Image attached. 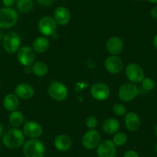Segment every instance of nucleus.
<instances>
[{
  "label": "nucleus",
  "mask_w": 157,
  "mask_h": 157,
  "mask_svg": "<svg viewBox=\"0 0 157 157\" xmlns=\"http://www.w3.org/2000/svg\"><path fill=\"white\" fill-rule=\"evenodd\" d=\"M19 105V99L16 95L8 94L3 99V106L7 111H15Z\"/></svg>",
  "instance_id": "22"
},
{
  "label": "nucleus",
  "mask_w": 157,
  "mask_h": 157,
  "mask_svg": "<svg viewBox=\"0 0 157 157\" xmlns=\"http://www.w3.org/2000/svg\"><path fill=\"white\" fill-rule=\"evenodd\" d=\"M15 95L22 99H29L34 95V89L31 85L22 82L16 86L15 89Z\"/></svg>",
  "instance_id": "16"
},
{
  "label": "nucleus",
  "mask_w": 157,
  "mask_h": 157,
  "mask_svg": "<svg viewBox=\"0 0 157 157\" xmlns=\"http://www.w3.org/2000/svg\"><path fill=\"white\" fill-rule=\"evenodd\" d=\"M25 141V136L23 132L18 128L10 129L4 135L2 143L6 147L14 149L22 146Z\"/></svg>",
  "instance_id": "1"
},
{
  "label": "nucleus",
  "mask_w": 157,
  "mask_h": 157,
  "mask_svg": "<svg viewBox=\"0 0 157 157\" xmlns=\"http://www.w3.org/2000/svg\"><path fill=\"white\" fill-rule=\"evenodd\" d=\"M2 32L1 31V29H0V41H1V40H2Z\"/></svg>",
  "instance_id": "38"
},
{
  "label": "nucleus",
  "mask_w": 157,
  "mask_h": 157,
  "mask_svg": "<svg viewBox=\"0 0 157 157\" xmlns=\"http://www.w3.org/2000/svg\"><path fill=\"white\" fill-rule=\"evenodd\" d=\"M101 140L100 134L96 129H89L82 140V146L87 149H93L98 146Z\"/></svg>",
  "instance_id": "10"
},
{
  "label": "nucleus",
  "mask_w": 157,
  "mask_h": 157,
  "mask_svg": "<svg viewBox=\"0 0 157 157\" xmlns=\"http://www.w3.org/2000/svg\"><path fill=\"white\" fill-rule=\"evenodd\" d=\"M126 75L132 83H140L145 78V72L140 65L130 63L126 68Z\"/></svg>",
  "instance_id": "7"
},
{
  "label": "nucleus",
  "mask_w": 157,
  "mask_h": 157,
  "mask_svg": "<svg viewBox=\"0 0 157 157\" xmlns=\"http://www.w3.org/2000/svg\"><path fill=\"white\" fill-rule=\"evenodd\" d=\"M2 46L6 52L14 54L19 51L21 46V39L16 33H8L2 38Z\"/></svg>",
  "instance_id": "4"
},
{
  "label": "nucleus",
  "mask_w": 157,
  "mask_h": 157,
  "mask_svg": "<svg viewBox=\"0 0 157 157\" xmlns=\"http://www.w3.org/2000/svg\"><path fill=\"white\" fill-rule=\"evenodd\" d=\"M141 83L142 87L146 91H151V90H152L155 88V81L152 78H149V77H145L143 79V81L141 82Z\"/></svg>",
  "instance_id": "27"
},
{
  "label": "nucleus",
  "mask_w": 157,
  "mask_h": 157,
  "mask_svg": "<svg viewBox=\"0 0 157 157\" xmlns=\"http://www.w3.org/2000/svg\"><path fill=\"white\" fill-rule=\"evenodd\" d=\"M147 1L149 2H150V3H157V0H147Z\"/></svg>",
  "instance_id": "36"
},
{
  "label": "nucleus",
  "mask_w": 157,
  "mask_h": 157,
  "mask_svg": "<svg viewBox=\"0 0 157 157\" xmlns=\"http://www.w3.org/2000/svg\"><path fill=\"white\" fill-rule=\"evenodd\" d=\"M106 49L112 56L119 55L123 49V40L117 36L109 38L106 43Z\"/></svg>",
  "instance_id": "15"
},
{
  "label": "nucleus",
  "mask_w": 157,
  "mask_h": 157,
  "mask_svg": "<svg viewBox=\"0 0 157 157\" xmlns=\"http://www.w3.org/2000/svg\"><path fill=\"white\" fill-rule=\"evenodd\" d=\"M54 146L59 151L66 152L69 150L72 146V140L69 136L66 134H61L56 137L54 140Z\"/></svg>",
  "instance_id": "19"
},
{
  "label": "nucleus",
  "mask_w": 157,
  "mask_h": 157,
  "mask_svg": "<svg viewBox=\"0 0 157 157\" xmlns=\"http://www.w3.org/2000/svg\"><path fill=\"white\" fill-rule=\"evenodd\" d=\"M49 40L46 36H40L35 39L33 43V49L37 53H43L49 49Z\"/></svg>",
  "instance_id": "20"
},
{
  "label": "nucleus",
  "mask_w": 157,
  "mask_h": 157,
  "mask_svg": "<svg viewBox=\"0 0 157 157\" xmlns=\"http://www.w3.org/2000/svg\"><path fill=\"white\" fill-rule=\"evenodd\" d=\"M152 44H153L154 48L157 50V34L154 36L153 41H152Z\"/></svg>",
  "instance_id": "34"
},
{
  "label": "nucleus",
  "mask_w": 157,
  "mask_h": 157,
  "mask_svg": "<svg viewBox=\"0 0 157 157\" xmlns=\"http://www.w3.org/2000/svg\"><path fill=\"white\" fill-rule=\"evenodd\" d=\"M23 154L25 157H44V145L39 140L31 139L24 144Z\"/></svg>",
  "instance_id": "3"
},
{
  "label": "nucleus",
  "mask_w": 157,
  "mask_h": 157,
  "mask_svg": "<svg viewBox=\"0 0 157 157\" xmlns=\"http://www.w3.org/2000/svg\"><path fill=\"white\" fill-rule=\"evenodd\" d=\"M85 123L86 127L90 129H94L98 125L97 119L93 116H90L89 117H87Z\"/></svg>",
  "instance_id": "29"
},
{
  "label": "nucleus",
  "mask_w": 157,
  "mask_h": 157,
  "mask_svg": "<svg viewBox=\"0 0 157 157\" xmlns=\"http://www.w3.org/2000/svg\"><path fill=\"white\" fill-rule=\"evenodd\" d=\"M0 149H1V146H0Z\"/></svg>",
  "instance_id": "41"
},
{
  "label": "nucleus",
  "mask_w": 157,
  "mask_h": 157,
  "mask_svg": "<svg viewBox=\"0 0 157 157\" xmlns=\"http://www.w3.org/2000/svg\"><path fill=\"white\" fill-rule=\"evenodd\" d=\"M96 152L98 157H115L116 155V145L112 140H105L98 145Z\"/></svg>",
  "instance_id": "11"
},
{
  "label": "nucleus",
  "mask_w": 157,
  "mask_h": 157,
  "mask_svg": "<svg viewBox=\"0 0 157 157\" xmlns=\"http://www.w3.org/2000/svg\"><path fill=\"white\" fill-rule=\"evenodd\" d=\"M18 18V13L14 9L8 7L0 9V29L12 28L17 22Z\"/></svg>",
  "instance_id": "2"
},
{
  "label": "nucleus",
  "mask_w": 157,
  "mask_h": 157,
  "mask_svg": "<svg viewBox=\"0 0 157 157\" xmlns=\"http://www.w3.org/2000/svg\"><path fill=\"white\" fill-rule=\"evenodd\" d=\"M71 19L70 13L67 8L64 6H59L54 12V19L57 24L60 25H66L69 22Z\"/></svg>",
  "instance_id": "17"
},
{
  "label": "nucleus",
  "mask_w": 157,
  "mask_h": 157,
  "mask_svg": "<svg viewBox=\"0 0 157 157\" xmlns=\"http://www.w3.org/2000/svg\"><path fill=\"white\" fill-rule=\"evenodd\" d=\"M150 16H152V18H153V19H157V6H155V7H153V8L151 10Z\"/></svg>",
  "instance_id": "33"
},
{
  "label": "nucleus",
  "mask_w": 157,
  "mask_h": 157,
  "mask_svg": "<svg viewBox=\"0 0 157 157\" xmlns=\"http://www.w3.org/2000/svg\"><path fill=\"white\" fill-rule=\"evenodd\" d=\"M155 152H156V154H157V143L155 146Z\"/></svg>",
  "instance_id": "39"
},
{
  "label": "nucleus",
  "mask_w": 157,
  "mask_h": 157,
  "mask_svg": "<svg viewBox=\"0 0 157 157\" xmlns=\"http://www.w3.org/2000/svg\"><path fill=\"white\" fill-rule=\"evenodd\" d=\"M112 141L116 145V146H122L127 142V136L124 132H116L113 136Z\"/></svg>",
  "instance_id": "26"
},
{
  "label": "nucleus",
  "mask_w": 157,
  "mask_h": 157,
  "mask_svg": "<svg viewBox=\"0 0 157 157\" xmlns=\"http://www.w3.org/2000/svg\"><path fill=\"white\" fill-rule=\"evenodd\" d=\"M16 8L22 13H28L34 8L33 0H16Z\"/></svg>",
  "instance_id": "25"
},
{
  "label": "nucleus",
  "mask_w": 157,
  "mask_h": 157,
  "mask_svg": "<svg viewBox=\"0 0 157 157\" xmlns=\"http://www.w3.org/2000/svg\"><path fill=\"white\" fill-rule=\"evenodd\" d=\"M139 94V89L135 83L126 82L119 89L118 96L123 102H129L135 99Z\"/></svg>",
  "instance_id": "5"
},
{
  "label": "nucleus",
  "mask_w": 157,
  "mask_h": 157,
  "mask_svg": "<svg viewBox=\"0 0 157 157\" xmlns=\"http://www.w3.org/2000/svg\"><path fill=\"white\" fill-rule=\"evenodd\" d=\"M2 132H3V126L2 123H0V136L2 135Z\"/></svg>",
  "instance_id": "35"
},
{
  "label": "nucleus",
  "mask_w": 157,
  "mask_h": 157,
  "mask_svg": "<svg viewBox=\"0 0 157 157\" xmlns=\"http://www.w3.org/2000/svg\"><path fill=\"white\" fill-rule=\"evenodd\" d=\"M120 124L117 120L114 118H109L103 122L102 131L108 135L115 134L120 129Z\"/></svg>",
  "instance_id": "21"
},
{
  "label": "nucleus",
  "mask_w": 157,
  "mask_h": 157,
  "mask_svg": "<svg viewBox=\"0 0 157 157\" xmlns=\"http://www.w3.org/2000/svg\"><path fill=\"white\" fill-rule=\"evenodd\" d=\"M24 117L22 112L15 110L10 113L9 116V122L10 125L15 128H18L23 123Z\"/></svg>",
  "instance_id": "24"
},
{
  "label": "nucleus",
  "mask_w": 157,
  "mask_h": 157,
  "mask_svg": "<svg viewBox=\"0 0 157 157\" xmlns=\"http://www.w3.org/2000/svg\"><path fill=\"white\" fill-rule=\"evenodd\" d=\"M154 132H155V135L156 136V137H157V125L155 126V129H154Z\"/></svg>",
  "instance_id": "37"
},
{
  "label": "nucleus",
  "mask_w": 157,
  "mask_h": 157,
  "mask_svg": "<svg viewBox=\"0 0 157 157\" xmlns=\"http://www.w3.org/2000/svg\"><path fill=\"white\" fill-rule=\"evenodd\" d=\"M48 93L52 99L56 101H63L68 96V90L64 84L59 82H52L49 85Z\"/></svg>",
  "instance_id": "9"
},
{
  "label": "nucleus",
  "mask_w": 157,
  "mask_h": 157,
  "mask_svg": "<svg viewBox=\"0 0 157 157\" xmlns=\"http://www.w3.org/2000/svg\"><path fill=\"white\" fill-rule=\"evenodd\" d=\"M36 1L42 6H50L56 2V0H36Z\"/></svg>",
  "instance_id": "30"
},
{
  "label": "nucleus",
  "mask_w": 157,
  "mask_h": 157,
  "mask_svg": "<svg viewBox=\"0 0 157 157\" xmlns=\"http://www.w3.org/2000/svg\"><path fill=\"white\" fill-rule=\"evenodd\" d=\"M140 119L138 115L134 112H129L125 116V125L127 129L131 132H135L138 130L140 127Z\"/></svg>",
  "instance_id": "18"
},
{
  "label": "nucleus",
  "mask_w": 157,
  "mask_h": 157,
  "mask_svg": "<svg viewBox=\"0 0 157 157\" xmlns=\"http://www.w3.org/2000/svg\"><path fill=\"white\" fill-rule=\"evenodd\" d=\"M48 72H49V66L44 62H36L32 66V72L37 76H44L48 73Z\"/></svg>",
  "instance_id": "23"
},
{
  "label": "nucleus",
  "mask_w": 157,
  "mask_h": 157,
  "mask_svg": "<svg viewBox=\"0 0 157 157\" xmlns=\"http://www.w3.org/2000/svg\"><path fill=\"white\" fill-rule=\"evenodd\" d=\"M132 1H138V0H132Z\"/></svg>",
  "instance_id": "40"
},
{
  "label": "nucleus",
  "mask_w": 157,
  "mask_h": 157,
  "mask_svg": "<svg viewBox=\"0 0 157 157\" xmlns=\"http://www.w3.org/2000/svg\"><path fill=\"white\" fill-rule=\"evenodd\" d=\"M36 58V52L29 46H22L17 52L18 60L24 66H33Z\"/></svg>",
  "instance_id": "8"
},
{
  "label": "nucleus",
  "mask_w": 157,
  "mask_h": 157,
  "mask_svg": "<svg viewBox=\"0 0 157 157\" xmlns=\"http://www.w3.org/2000/svg\"><path fill=\"white\" fill-rule=\"evenodd\" d=\"M43 132V127L34 121L26 122L23 126V133L31 139L39 138L41 136Z\"/></svg>",
  "instance_id": "14"
},
{
  "label": "nucleus",
  "mask_w": 157,
  "mask_h": 157,
  "mask_svg": "<svg viewBox=\"0 0 157 157\" xmlns=\"http://www.w3.org/2000/svg\"><path fill=\"white\" fill-rule=\"evenodd\" d=\"M57 28V23L53 17L44 16L39 20L38 23V29L39 33L45 36H50L55 33Z\"/></svg>",
  "instance_id": "6"
},
{
  "label": "nucleus",
  "mask_w": 157,
  "mask_h": 157,
  "mask_svg": "<svg viewBox=\"0 0 157 157\" xmlns=\"http://www.w3.org/2000/svg\"><path fill=\"white\" fill-rule=\"evenodd\" d=\"M90 93L95 99L103 101L108 99L110 96L109 87L103 82H96L90 90Z\"/></svg>",
  "instance_id": "12"
},
{
  "label": "nucleus",
  "mask_w": 157,
  "mask_h": 157,
  "mask_svg": "<svg viewBox=\"0 0 157 157\" xmlns=\"http://www.w3.org/2000/svg\"><path fill=\"white\" fill-rule=\"evenodd\" d=\"M113 112L117 116H124L126 114V108L123 104L116 103L113 106Z\"/></svg>",
  "instance_id": "28"
},
{
  "label": "nucleus",
  "mask_w": 157,
  "mask_h": 157,
  "mask_svg": "<svg viewBox=\"0 0 157 157\" xmlns=\"http://www.w3.org/2000/svg\"><path fill=\"white\" fill-rule=\"evenodd\" d=\"M2 2L5 7L11 8V7L16 2V0H2Z\"/></svg>",
  "instance_id": "31"
},
{
  "label": "nucleus",
  "mask_w": 157,
  "mask_h": 157,
  "mask_svg": "<svg viewBox=\"0 0 157 157\" xmlns=\"http://www.w3.org/2000/svg\"><path fill=\"white\" fill-rule=\"evenodd\" d=\"M104 66L109 73L116 75L120 73L123 69V63L117 56H110L105 59Z\"/></svg>",
  "instance_id": "13"
},
{
  "label": "nucleus",
  "mask_w": 157,
  "mask_h": 157,
  "mask_svg": "<svg viewBox=\"0 0 157 157\" xmlns=\"http://www.w3.org/2000/svg\"><path fill=\"white\" fill-rule=\"evenodd\" d=\"M123 157H140L138 153L134 150H128L123 155Z\"/></svg>",
  "instance_id": "32"
}]
</instances>
